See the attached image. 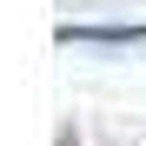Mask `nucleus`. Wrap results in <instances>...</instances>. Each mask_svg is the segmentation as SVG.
<instances>
[{"instance_id":"nucleus-2","label":"nucleus","mask_w":146,"mask_h":146,"mask_svg":"<svg viewBox=\"0 0 146 146\" xmlns=\"http://www.w3.org/2000/svg\"><path fill=\"white\" fill-rule=\"evenodd\" d=\"M60 146H80V139H73V126H60Z\"/></svg>"},{"instance_id":"nucleus-1","label":"nucleus","mask_w":146,"mask_h":146,"mask_svg":"<svg viewBox=\"0 0 146 146\" xmlns=\"http://www.w3.org/2000/svg\"><path fill=\"white\" fill-rule=\"evenodd\" d=\"M119 46V40H146V27H60V46Z\"/></svg>"}]
</instances>
